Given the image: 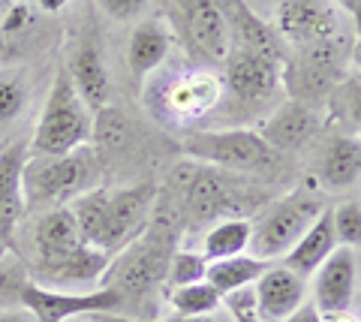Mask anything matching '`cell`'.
Wrapping results in <instances>:
<instances>
[{
  "label": "cell",
  "instance_id": "cell-1",
  "mask_svg": "<svg viewBox=\"0 0 361 322\" xmlns=\"http://www.w3.org/2000/svg\"><path fill=\"white\" fill-rule=\"evenodd\" d=\"M178 226L169 220L166 211L157 205L148 220V226L135 241H130L123 250L111 256L109 268L103 274V286L115 290L123 298L151 292L157 283L166 280L172 253L178 250Z\"/></svg>",
  "mask_w": 361,
  "mask_h": 322
},
{
  "label": "cell",
  "instance_id": "cell-2",
  "mask_svg": "<svg viewBox=\"0 0 361 322\" xmlns=\"http://www.w3.org/2000/svg\"><path fill=\"white\" fill-rule=\"evenodd\" d=\"M99 178H103V163L90 145L75 148L63 157H33L30 154L25 163V175H21L25 202L42 211L63 208L99 187Z\"/></svg>",
  "mask_w": 361,
  "mask_h": 322
},
{
  "label": "cell",
  "instance_id": "cell-3",
  "mask_svg": "<svg viewBox=\"0 0 361 322\" xmlns=\"http://www.w3.org/2000/svg\"><path fill=\"white\" fill-rule=\"evenodd\" d=\"M353 70V33L316 42L307 49H295L283 61V94L295 103H307L319 109L329 103V97L343 75Z\"/></svg>",
  "mask_w": 361,
  "mask_h": 322
},
{
  "label": "cell",
  "instance_id": "cell-4",
  "mask_svg": "<svg viewBox=\"0 0 361 322\" xmlns=\"http://www.w3.org/2000/svg\"><path fill=\"white\" fill-rule=\"evenodd\" d=\"M325 211L319 184L307 181L295 187L292 193L271 202L262 214L253 220V238H250V256L265 262H280L295 247L298 238L307 232L319 214Z\"/></svg>",
  "mask_w": 361,
  "mask_h": 322
},
{
  "label": "cell",
  "instance_id": "cell-5",
  "mask_svg": "<svg viewBox=\"0 0 361 322\" xmlns=\"http://www.w3.org/2000/svg\"><path fill=\"white\" fill-rule=\"evenodd\" d=\"M90 132H94V112L78 97L66 70H61L39 112L30 139V154L33 157H63L75 148L90 145Z\"/></svg>",
  "mask_w": 361,
  "mask_h": 322
},
{
  "label": "cell",
  "instance_id": "cell-6",
  "mask_svg": "<svg viewBox=\"0 0 361 322\" xmlns=\"http://www.w3.org/2000/svg\"><path fill=\"white\" fill-rule=\"evenodd\" d=\"M184 151L202 166L220 172H262L274 163L277 154L265 145L256 130L229 127V130H190L180 139Z\"/></svg>",
  "mask_w": 361,
  "mask_h": 322
},
{
  "label": "cell",
  "instance_id": "cell-7",
  "mask_svg": "<svg viewBox=\"0 0 361 322\" xmlns=\"http://www.w3.org/2000/svg\"><path fill=\"white\" fill-rule=\"evenodd\" d=\"M268 21L280 42L292 51L325 42L346 30L334 0H277Z\"/></svg>",
  "mask_w": 361,
  "mask_h": 322
},
{
  "label": "cell",
  "instance_id": "cell-8",
  "mask_svg": "<svg viewBox=\"0 0 361 322\" xmlns=\"http://www.w3.org/2000/svg\"><path fill=\"white\" fill-rule=\"evenodd\" d=\"M223 75L211 66H196V70H184L172 82H166L160 94V112L169 124H199L202 118H208L223 103Z\"/></svg>",
  "mask_w": 361,
  "mask_h": 322
},
{
  "label": "cell",
  "instance_id": "cell-9",
  "mask_svg": "<svg viewBox=\"0 0 361 322\" xmlns=\"http://www.w3.org/2000/svg\"><path fill=\"white\" fill-rule=\"evenodd\" d=\"M232 172H220L211 166H196V169H180L178 178V199L180 208L190 220L205 223V220H223V217H238L232 214L241 202L238 187L229 181Z\"/></svg>",
  "mask_w": 361,
  "mask_h": 322
},
{
  "label": "cell",
  "instance_id": "cell-10",
  "mask_svg": "<svg viewBox=\"0 0 361 322\" xmlns=\"http://www.w3.org/2000/svg\"><path fill=\"white\" fill-rule=\"evenodd\" d=\"M18 302L27 307L37 322H70L75 316H97L111 314L123 302L115 290L99 286L90 292H66V290H49L39 283H21L18 286Z\"/></svg>",
  "mask_w": 361,
  "mask_h": 322
},
{
  "label": "cell",
  "instance_id": "cell-11",
  "mask_svg": "<svg viewBox=\"0 0 361 322\" xmlns=\"http://www.w3.org/2000/svg\"><path fill=\"white\" fill-rule=\"evenodd\" d=\"M223 85L226 94H232L241 106H271L283 94V66L259 58L250 51H232L226 58Z\"/></svg>",
  "mask_w": 361,
  "mask_h": 322
},
{
  "label": "cell",
  "instance_id": "cell-12",
  "mask_svg": "<svg viewBox=\"0 0 361 322\" xmlns=\"http://www.w3.org/2000/svg\"><path fill=\"white\" fill-rule=\"evenodd\" d=\"M180 16H184L187 49L211 70L223 66L232 54V37L217 0H180Z\"/></svg>",
  "mask_w": 361,
  "mask_h": 322
},
{
  "label": "cell",
  "instance_id": "cell-13",
  "mask_svg": "<svg viewBox=\"0 0 361 322\" xmlns=\"http://www.w3.org/2000/svg\"><path fill=\"white\" fill-rule=\"evenodd\" d=\"M157 208V187L151 181L130 187H109V253L115 256L148 226Z\"/></svg>",
  "mask_w": 361,
  "mask_h": 322
},
{
  "label": "cell",
  "instance_id": "cell-14",
  "mask_svg": "<svg viewBox=\"0 0 361 322\" xmlns=\"http://www.w3.org/2000/svg\"><path fill=\"white\" fill-rule=\"evenodd\" d=\"M253 314L262 322H286L307 302V277L286 268L283 262H268V268L256 277Z\"/></svg>",
  "mask_w": 361,
  "mask_h": 322
},
{
  "label": "cell",
  "instance_id": "cell-15",
  "mask_svg": "<svg viewBox=\"0 0 361 322\" xmlns=\"http://www.w3.org/2000/svg\"><path fill=\"white\" fill-rule=\"evenodd\" d=\"M217 4L226 16V25H229L232 51H250V54H259V58H268L283 66L286 46L280 42L268 18L256 16L244 0H217Z\"/></svg>",
  "mask_w": 361,
  "mask_h": 322
},
{
  "label": "cell",
  "instance_id": "cell-16",
  "mask_svg": "<svg viewBox=\"0 0 361 322\" xmlns=\"http://www.w3.org/2000/svg\"><path fill=\"white\" fill-rule=\"evenodd\" d=\"M358 265L353 247H337L313 274V304L322 314H346L355 298Z\"/></svg>",
  "mask_w": 361,
  "mask_h": 322
},
{
  "label": "cell",
  "instance_id": "cell-17",
  "mask_svg": "<svg viewBox=\"0 0 361 322\" xmlns=\"http://www.w3.org/2000/svg\"><path fill=\"white\" fill-rule=\"evenodd\" d=\"M319 109H313L307 103H295L286 99L283 106H274L268 112V118L259 127V136L265 139V145L271 151H298L319 132Z\"/></svg>",
  "mask_w": 361,
  "mask_h": 322
},
{
  "label": "cell",
  "instance_id": "cell-18",
  "mask_svg": "<svg viewBox=\"0 0 361 322\" xmlns=\"http://www.w3.org/2000/svg\"><path fill=\"white\" fill-rule=\"evenodd\" d=\"M175 46V30L163 18H145L133 27L127 42V70L135 85H145L151 73H157L172 54Z\"/></svg>",
  "mask_w": 361,
  "mask_h": 322
},
{
  "label": "cell",
  "instance_id": "cell-19",
  "mask_svg": "<svg viewBox=\"0 0 361 322\" xmlns=\"http://www.w3.org/2000/svg\"><path fill=\"white\" fill-rule=\"evenodd\" d=\"M30 148L16 142L0 151V241L9 244L13 232L18 226V220L25 217L27 202H25V184H21V175H25V163Z\"/></svg>",
  "mask_w": 361,
  "mask_h": 322
},
{
  "label": "cell",
  "instance_id": "cell-20",
  "mask_svg": "<svg viewBox=\"0 0 361 322\" xmlns=\"http://www.w3.org/2000/svg\"><path fill=\"white\" fill-rule=\"evenodd\" d=\"M33 244H37V265L58 262L82 247L85 241L70 205L42 211V217L37 220V232H33Z\"/></svg>",
  "mask_w": 361,
  "mask_h": 322
},
{
  "label": "cell",
  "instance_id": "cell-21",
  "mask_svg": "<svg viewBox=\"0 0 361 322\" xmlns=\"http://www.w3.org/2000/svg\"><path fill=\"white\" fill-rule=\"evenodd\" d=\"M361 178V139L334 136L325 142V151L316 166V184L322 190H346Z\"/></svg>",
  "mask_w": 361,
  "mask_h": 322
},
{
  "label": "cell",
  "instance_id": "cell-22",
  "mask_svg": "<svg viewBox=\"0 0 361 322\" xmlns=\"http://www.w3.org/2000/svg\"><path fill=\"white\" fill-rule=\"evenodd\" d=\"M66 75H70L73 87L78 91V97L85 99V106L90 112H99V109L109 106V97H111L109 70L103 63V54L90 46V42L75 49L70 66H66Z\"/></svg>",
  "mask_w": 361,
  "mask_h": 322
},
{
  "label": "cell",
  "instance_id": "cell-23",
  "mask_svg": "<svg viewBox=\"0 0 361 322\" xmlns=\"http://www.w3.org/2000/svg\"><path fill=\"white\" fill-rule=\"evenodd\" d=\"M337 247H341V244H337V235H334L331 208H325L319 214V220L304 232V235L298 238V244L280 262H283L286 268H292L295 274H301V277H313L316 268H319Z\"/></svg>",
  "mask_w": 361,
  "mask_h": 322
},
{
  "label": "cell",
  "instance_id": "cell-24",
  "mask_svg": "<svg viewBox=\"0 0 361 322\" xmlns=\"http://www.w3.org/2000/svg\"><path fill=\"white\" fill-rule=\"evenodd\" d=\"M70 211L87 247L109 253V187L99 184L94 190H87L85 196H78L75 202H70Z\"/></svg>",
  "mask_w": 361,
  "mask_h": 322
},
{
  "label": "cell",
  "instance_id": "cell-25",
  "mask_svg": "<svg viewBox=\"0 0 361 322\" xmlns=\"http://www.w3.org/2000/svg\"><path fill=\"white\" fill-rule=\"evenodd\" d=\"M250 238H253V220H247V217H223L205 232L199 253L208 262L241 256V253L250 250Z\"/></svg>",
  "mask_w": 361,
  "mask_h": 322
},
{
  "label": "cell",
  "instance_id": "cell-26",
  "mask_svg": "<svg viewBox=\"0 0 361 322\" xmlns=\"http://www.w3.org/2000/svg\"><path fill=\"white\" fill-rule=\"evenodd\" d=\"M268 268L265 259H256L250 253H241V256H229V259H217V262H208V274L205 280L217 290L223 298L247 290V286L256 283V277Z\"/></svg>",
  "mask_w": 361,
  "mask_h": 322
},
{
  "label": "cell",
  "instance_id": "cell-27",
  "mask_svg": "<svg viewBox=\"0 0 361 322\" xmlns=\"http://www.w3.org/2000/svg\"><path fill=\"white\" fill-rule=\"evenodd\" d=\"M325 109L346 130V136L361 139V70H349L343 75V82L331 91Z\"/></svg>",
  "mask_w": 361,
  "mask_h": 322
},
{
  "label": "cell",
  "instance_id": "cell-28",
  "mask_svg": "<svg viewBox=\"0 0 361 322\" xmlns=\"http://www.w3.org/2000/svg\"><path fill=\"white\" fill-rule=\"evenodd\" d=\"M133 142V127L127 115L115 106H106L94 112V132H90V148H94L99 157L103 154H115L123 151Z\"/></svg>",
  "mask_w": 361,
  "mask_h": 322
},
{
  "label": "cell",
  "instance_id": "cell-29",
  "mask_svg": "<svg viewBox=\"0 0 361 322\" xmlns=\"http://www.w3.org/2000/svg\"><path fill=\"white\" fill-rule=\"evenodd\" d=\"M169 304H172L175 316H205V314H217L223 307V295L208 280H199L190 286L169 290Z\"/></svg>",
  "mask_w": 361,
  "mask_h": 322
},
{
  "label": "cell",
  "instance_id": "cell-30",
  "mask_svg": "<svg viewBox=\"0 0 361 322\" xmlns=\"http://www.w3.org/2000/svg\"><path fill=\"white\" fill-rule=\"evenodd\" d=\"M27 106V79L21 70H0V127L13 124Z\"/></svg>",
  "mask_w": 361,
  "mask_h": 322
},
{
  "label": "cell",
  "instance_id": "cell-31",
  "mask_svg": "<svg viewBox=\"0 0 361 322\" xmlns=\"http://www.w3.org/2000/svg\"><path fill=\"white\" fill-rule=\"evenodd\" d=\"M205 274H208V259L199 250H175L172 262H169V271H166V283H169V290H178V286L205 280Z\"/></svg>",
  "mask_w": 361,
  "mask_h": 322
},
{
  "label": "cell",
  "instance_id": "cell-32",
  "mask_svg": "<svg viewBox=\"0 0 361 322\" xmlns=\"http://www.w3.org/2000/svg\"><path fill=\"white\" fill-rule=\"evenodd\" d=\"M331 223L341 247H361V205L343 202L331 208Z\"/></svg>",
  "mask_w": 361,
  "mask_h": 322
},
{
  "label": "cell",
  "instance_id": "cell-33",
  "mask_svg": "<svg viewBox=\"0 0 361 322\" xmlns=\"http://www.w3.org/2000/svg\"><path fill=\"white\" fill-rule=\"evenodd\" d=\"M111 21H133L148 9V0H97Z\"/></svg>",
  "mask_w": 361,
  "mask_h": 322
},
{
  "label": "cell",
  "instance_id": "cell-34",
  "mask_svg": "<svg viewBox=\"0 0 361 322\" xmlns=\"http://www.w3.org/2000/svg\"><path fill=\"white\" fill-rule=\"evenodd\" d=\"M33 9L27 4H13L6 9L4 21H0V27H4V33H25L30 25H33Z\"/></svg>",
  "mask_w": 361,
  "mask_h": 322
},
{
  "label": "cell",
  "instance_id": "cell-35",
  "mask_svg": "<svg viewBox=\"0 0 361 322\" xmlns=\"http://www.w3.org/2000/svg\"><path fill=\"white\" fill-rule=\"evenodd\" d=\"M349 25H353V70H361V4L346 13Z\"/></svg>",
  "mask_w": 361,
  "mask_h": 322
},
{
  "label": "cell",
  "instance_id": "cell-36",
  "mask_svg": "<svg viewBox=\"0 0 361 322\" xmlns=\"http://www.w3.org/2000/svg\"><path fill=\"white\" fill-rule=\"evenodd\" d=\"M286 322H329V319H325V314H322V310L316 307V304H307V302H304Z\"/></svg>",
  "mask_w": 361,
  "mask_h": 322
},
{
  "label": "cell",
  "instance_id": "cell-37",
  "mask_svg": "<svg viewBox=\"0 0 361 322\" xmlns=\"http://www.w3.org/2000/svg\"><path fill=\"white\" fill-rule=\"evenodd\" d=\"M0 322H37V316L27 307H6L0 310Z\"/></svg>",
  "mask_w": 361,
  "mask_h": 322
},
{
  "label": "cell",
  "instance_id": "cell-38",
  "mask_svg": "<svg viewBox=\"0 0 361 322\" xmlns=\"http://www.w3.org/2000/svg\"><path fill=\"white\" fill-rule=\"evenodd\" d=\"M163 322H226L220 314H205V316H172V319H163ZM229 322H235L229 316Z\"/></svg>",
  "mask_w": 361,
  "mask_h": 322
},
{
  "label": "cell",
  "instance_id": "cell-39",
  "mask_svg": "<svg viewBox=\"0 0 361 322\" xmlns=\"http://www.w3.org/2000/svg\"><path fill=\"white\" fill-rule=\"evenodd\" d=\"M244 4H247V6H250V9H253V13H256V16H262V18H268V16H271V9H274V4H277V0H244Z\"/></svg>",
  "mask_w": 361,
  "mask_h": 322
},
{
  "label": "cell",
  "instance_id": "cell-40",
  "mask_svg": "<svg viewBox=\"0 0 361 322\" xmlns=\"http://www.w3.org/2000/svg\"><path fill=\"white\" fill-rule=\"evenodd\" d=\"M39 9H45V13H61V9L70 6V0H37Z\"/></svg>",
  "mask_w": 361,
  "mask_h": 322
},
{
  "label": "cell",
  "instance_id": "cell-41",
  "mask_svg": "<svg viewBox=\"0 0 361 322\" xmlns=\"http://www.w3.org/2000/svg\"><path fill=\"white\" fill-rule=\"evenodd\" d=\"M358 4H361V0H334V6L341 9V13H353Z\"/></svg>",
  "mask_w": 361,
  "mask_h": 322
},
{
  "label": "cell",
  "instance_id": "cell-42",
  "mask_svg": "<svg viewBox=\"0 0 361 322\" xmlns=\"http://www.w3.org/2000/svg\"><path fill=\"white\" fill-rule=\"evenodd\" d=\"M4 253H6V244H4V241H0V259H4Z\"/></svg>",
  "mask_w": 361,
  "mask_h": 322
}]
</instances>
